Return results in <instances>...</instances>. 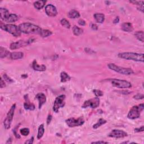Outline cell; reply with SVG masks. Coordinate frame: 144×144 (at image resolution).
<instances>
[{"instance_id": "obj_1", "label": "cell", "mask_w": 144, "mask_h": 144, "mask_svg": "<svg viewBox=\"0 0 144 144\" xmlns=\"http://www.w3.org/2000/svg\"><path fill=\"white\" fill-rule=\"evenodd\" d=\"M19 28L21 33L25 34H38L40 33L41 29L38 26L29 23H24L20 24Z\"/></svg>"}, {"instance_id": "obj_2", "label": "cell", "mask_w": 144, "mask_h": 144, "mask_svg": "<svg viewBox=\"0 0 144 144\" xmlns=\"http://www.w3.org/2000/svg\"><path fill=\"white\" fill-rule=\"evenodd\" d=\"M118 56L121 59L128 60H133L139 62H143V54H139L134 53H122L118 54Z\"/></svg>"}, {"instance_id": "obj_3", "label": "cell", "mask_w": 144, "mask_h": 144, "mask_svg": "<svg viewBox=\"0 0 144 144\" xmlns=\"http://www.w3.org/2000/svg\"><path fill=\"white\" fill-rule=\"evenodd\" d=\"M0 28L1 29L7 32L14 37H20L21 36V32L19 28V27L12 24H5L3 23L2 21L0 22Z\"/></svg>"}, {"instance_id": "obj_4", "label": "cell", "mask_w": 144, "mask_h": 144, "mask_svg": "<svg viewBox=\"0 0 144 144\" xmlns=\"http://www.w3.org/2000/svg\"><path fill=\"white\" fill-rule=\"evenodd\" d=\"M108 68L110 70L114 71L117 73H120L124 75H131L134 73L133 70L131 68H126L123 67H121L118 66L113 63H110L108 65Z\"/></svg>"}, {"instance_id": "obj_5", "label": "cell", "mask_w": 144, "mask_h": 144, "mask_svg": "<svg viewBox=\"0 0 144 144\" xmlns=\"http://www.w3.org/2000/svg\"><path fill=\"white\" fill-rule=\"evenodd\" d=\"M143 104H141L138 106H134L131 109L127 115L128 118L130 119H135L140 117L141 113L143 110Z\"/></svg>"}, {"instance_id": "obj_6", "label": "cell", "mask_w": 144, "mask_h": 144, "mask_svg": "<svg viewBox=\"0 0 144 144\" xmlns=\"http://www.w3.org/2000/svg\"><path fill=\"white\" fill-rule=\"evenodd\" d=\"M15 109H16V104H14V105H13V106H11L10 110L9 111L6 116V118L4 120V125L6 130L9 129L11 127V123L13 120Z\"/></svg>"}, {"instance_id": "obj_7", "label": "cell", "mask_w": 144, "mask_h": 144, "mask_svg": "<svg viewBox=\"0 0 144 144\" xmlns=\"http://www.w3.org/2000/svg\"><path fill=\"white\" fill-rule=\"evenodd\" d=\"M65 96L64 95L57 96L55 99L53 106V110L55 113H58L60 108H63L65 106Z\"/></svg>"}, {"instance_id": "obj_8", "label": "cell", "mask_w": 144, "mask_h": 144, "mask_svg": "<svg viewBox=\"0 0 144 144\" xmlns=\"http://www.w3.org/2000/svg\"><path fill=\"white\" fill-rule=\"evenodd\" d=\"M111 83L113 86L119 88H129L132 87L131 83L125 80L113 79L112 80Z\"/></svg>"}, {"instance_id": "obj_9", "label": "cell", "mask_w": 144, "mask_h": 144, "mask_svg": "<svg viewBox=\"0 0 144 144\" xmlns=\"http://www.w3.org/2000/svg\"><path fill=\"white\" fill-rule=\"evenodd\" d=\"M66 124L69 127H75L81 126L84 123V119L82 117H79L78 119H75L74 118H69L65 121Z\"/></svg>"}, {"instance_id": "obj_10", "label": "cell", "mask_w": 144, "mask_h": 144, "mask_svg": "<svg viewBox=\"0 0 144 144\" xmlns=\"http://www.w3.org/2000/svg\"><path fill=\"white\" fill-rule=\"evenodd\" d=\"M100 99L97 97H94L92 99H91L88 100L86 101L84 103L83 105H82V108H87L88 107H90V108L92 109L97 108L98 106L100 105Z\"/></svg>"}, {"instance_id": "obj_11", "label": "cell", "mask_w": 144, "mask_h": 144, "mask_svg": "<svg viewBox=\"0 0 144 144\" xmlns=\"http://www.w3.org/2000/svg\"><path fill=\"white\" fill-rule=\"evenodd\" d=\"M33 39H29L28 41H24V40H19L18 42H13L11 44L10 48L11 50H15V49L20 48L21 47H23L29 45L30 43L32 42Z\"/></svg>"}, {"instance_id": "obj_12", "label": "cell", "mask_w": 144, "mask_h": 144, "mask_svg": "<svg viewBox=\"0 0 144 144\" xmlns=\"http://www.w3.org/2000/svg\"><path fill=\"white\" fill-rule=\"evenodd\" d=\"M108 136L109 137L112 138H123L128 136V134L127 132L123 130H113L109 134Z\"/></svg>"}, {"instance_id": "obj_13", "label": "cell", "mask_w": 144, "mask_h": 144, "mask_svg": "<svg viewBox=\"0 0 144 144\" xmlns=\"http://www.w3.org/2000/svg\"><path fill=\"white\" fill-rule=\"evenodd\" d=\"M46 13L49 16L54 17L56 16L57 14V11L56 7L52 4L47 5L45 7Z\"/></svg>"}, {"instance_id": "obj_14", "label": "cell", "mask_w": 144, "mask_h": 144, "mask_svg": "<svg viewBox=\"0 0 144 144\" xmlns=\"http://www.w3.org/2000/svg\"><path fill=\"white\" fill-rule=\"evenodd\" d=\"M36 99L38 100V107L40 109L43 105L46 102V96L44 93H38L36 95Z\"/></svg>"}, {"instance_id": "obj_15", "label": "cell", "mask_w": 144, "mask_h": 144, "mask_svg": "<svg viewBox=\"0 0 144 144\" xmlns=\"http://www.w3.org/2000/svg\"><path fill=\"white\" fill-rule=\"evenodd\" d=\"M24 99L26 100V102L24 104V109L27 110H34L36 107L34 104L29 101L28 95H26L24 96Z\"/></svg>"}, {"instance_id": "obj_16", "label": "cell", "mask_w": 144, "mask_h": 144, "mask_svg": "<svg viewBox=\"0 0 144 144\" xmlns=\"http://www.w3.org/2000/svg\"><path fill=\"white\" fill-rule=\"evenodd\" d=\"M32 68L36 71L38 72H44L46 70V66L45 65H39L37 63L36 60H35L32 63Z\"/></svg>"}, {"instance_id": "obj_17", "label": "cell", "mask_w": 144, "mask_h": 144, "mask_svg": "<svg viewBox=\"0 0 144 144\" xmlns=\"http://www.w3.org/2000/svg\"><path fill=\"white\" fill-rule=\"evenodd\" d=\"M10 14L7 9L2 7L0 8V17L1 20L6 21L10 16Z\"/></svg>"}, {"instance_id": "obj_18", "label": "cell", "mask_w": 144, "mask_h": 144, "mask_svg": "<svg viewBox=\"0 0 144 144\" xmlns=\"http://www.w3.org/2000/svg\"><path fill=\"white\" fill-rule=\"evenodd\" d=\"M121 29L126 32H131L133 31V27L131 23H124L122 24Z\"/></svg>"}, {"instance_id": "obj_19", "label": "cell", "mask_w": 144, "mask_h": 144, "mask_svg": "<svg viewBox=\"0 0 144 144\" xmlns=\"http://www.w3.org/2000/svg\"><path fill=\"white\" fill-rule=\"evenodd\" d=\"M24 56V54L21 52H14L11 53L10 58L12 60H18L22 59Z\"/></svg>"}, {"instance_id": "obj_20", "label": "cell", "mask_w": 144, "mask_h": 144, "mask_svg": "<svg viewBox=\"0 0 144 144\" xmlns=\"http://www.w3.org/2000/svg\"><path fill=\"white\" fill-rule=\"evenodd\" d=\"M10 54L11 53H10V51H8L6 48L2 46L0 47V57H1V59L6 57L9 56L10 57Z\"/></svg>"}, {"instance_id": "obj_21", "label": "cell", "mask_w": 144, "mask_h": 144, "mask_svg": "<svg viewBox=\"0 0 144 144\" xmlns=\"http://www.w3.org/2000/svg\"><path fill=\"white\" fill-rule=\"evenodd\" d=\"M95 19L97 23H103L105 20V15L101 13H96L94 15Z\"/></svg>"}, {"instance_id": "obj_22", "label": "cell", "mask_w": 144, "mask_h": 144, "mask_svg": "<svg viewBox=\"0 0 144 144\" xmlns=\"http://www.w3.org/2000/svg\"><path fill=\"white\" fill-rule=\"evenodd\" d=\"M68 16L70 19H76L80 17V14L79 12L75 10H70L68 13Z\"/></svg>"}, {"instance_id": "obj_23", "label": "cell", "mask_w": 144, "mask_h": 144, "mask_svg": "<svg viewBox=\"0 0 144 144\" xmlns=\"http://www.w3.org/2000/svg\"><path fill=\"white\" fill-rule=\"evenodd\" d=\"M71 79V77L65 72H62L60 74V81L62 82H66L69 81Z\"/></svg>"}, {"instance_id": "obj_24", "label": "cell", "mask_w": 144, "mask_h": 144, "mask_svg": "<svg viewBox=\"0 0 144 144\" xmlns=\"http://www.w3.org/2000/svg\"><path fill=\"white\" fill-rule=\"evenodd\" d=\"M46 3V1H38L34 3L35 7L37 10H41L45 6V5Z\"/></svg>"}, {"instance_id": "obj_25", "label": "cell", "mask_w": 144, "mask_h": 144, "mask_svg": "<svg viewBox=\"0 0 144 144\" xmlns=\"http://www.w3.org/2000/svg\"><path fill=\"white\" fill-rule=\"evenodd\" d=\"M45 133V128H44V124H42L38 128V134H37V139H41V138L44 136Z\"/></svg>"}, {"instance_id": "obj_26", "label": "cell", "mask_w": 144, "mask_h": 144, "mask_svg": "<svg viewBox=\"0 0 144 144\" xmlns=\"http://www.w3.org/2000/svg\"><path fill=\"white\" fill-rule=\"evenodd\" d=\"M73 31L74 35L76 36H79L83 33V30L81 28H79L77 26H74L73 27Z\"/></svg>"}, {"instance_id": "obj_27", "label": "cell", "mask_w": 144, "mask_h": 144, "mask_svg": "<svg viewBox=\"0 0 144 144\" xmlns=\"http://www.w3.org/2000/svg\"><path fill=\"white\" fill-rule=\"evenodd\" d=\"M18 19H19V18H18V16L16 14H11L10 16L9 17L8 19L5 21H6L7 23H14L15 22V21H16L18 20Z\"/></svg>"}, {"instance_id": "obj_28", "label": "cell", "mask_w": 144, "mask_h": 144, "mask_svg": "<svg viewBox=\"0 0 144 144\" xmlns=\"http://www.w3.org/2000/svg\"><path fill=\"white\" fill-rule=\"evenodd\" d=\"M134 36L136 37V38L142 42H143L144 41V34L143 31H137L135 33H134Z\"/></svg>"}, {"instance_id": "obj_29", "label": "cell", "mask_w": 144, "mask_h": 144, "mask_svg": "<svg viewBox=\"0 0 144 144\" xmlns=\"http://www.w3.org/2000/svg\"><path fill=\"white\" fill-rule=\"evenodd\" d=\"M106 122H107L105 120V119H104L103 118H101V119H99V121H98V122H97L96 124H95L93 125V128H94V129H97V128L101 126L102 125L105 124L106 123Z\"/></svg>"}, {"instance_id": "obj_30", "label": "cell", "mask_w": 144, "mask_h": 144, "mask_svg": "<svg viewBox=\"0 0 144 144\" xmlns=\"http://www.w3.org/2000/svg\"><path fill=\"white\" fill-rule=\"evenodd\" d=\"M51 35H52V32L50 31V30H47V29H42L40 33H39V35H40L43 38L47 37L50 36Z\"/></svg>"}, {"instance_id": "obj_31", "label": "cell", "mask_w": 144, "mask_h": 144, "mask_svg": "<svg viewBox=\"0 0 144 144\" xmlns=\"http://www.w3.org/2000/svg\"><path fill=\"white\" fill-rule=\"evenodd\" d=\"M60 23L63 27L69 29L70 28V24L69 22V21L67 20L66 19H64V18L60 20Z\"/></svg>"}, {"instance_id": "obj_32", "label": "cell", "mask_w": 144, "mask_h": 144, "mask_svg": "<svg viewBox=\"0 0 144 144\" xmlns=\"http://www.w3.org/2000/svg\"><path fill=\"white\" fill-rule=\"evenodd\" d=\"M20 132L21 135H23L24 136H27L29 134L30 131H29V128H22V129H21L20 130Z\"/></svg>"}, {"instance_id": "obj_33", "label": "cell", "mask_w": 144, "mask_h": 144, "mask_svg": "<svg viewBox=\"0 0 144 144\" xmlns=\"http://www.w3.org/2000/svg\"><path fill=\"white\" fill-rule=\"evenodd\" d=\"M93 92L95 95V96L96 97L103 96V95H104L103 92L101 91V90H94Z\"/></svg>"}, {"instance_id": "obj_34", "label": "cell", "mask_w": 144, "mask_h": 144, "mask_svg": "<svg viewBox=\"0 0 144 144\" xmlns=\"http://www.w3.org/2000/svg\"><path fill=\"white\" fill-rule=\"evenodd\" d=\"M3 78H4V80L7 82V83H13L14 82V81L11 78L9 77L6 74H4V75H3Z\"/></svg>"}, {"instance_id": "obj_35", "label": "cell", "mask_w": 144, "mask_h": 144, "mask_svg": "<svg viewBox=\"0 0 144 144\" xmlns=\"http://www.w3.org/2000/svg\"><path fill=\"white\" fill-rule=\"evenodd\" d=\"M133 99L135 100H142L144 97V96L143 94H136V95H134L133 97Z\"/></svg>"}, {"instance_id": "obj_36", "label": "cell", "mask_w": 144, "mask_h": 144, "mask_svg": "<svg viewBox=\"0 0 144 144\" xmlns=\"http://www.w3.org/2000/svg\"><path fill=\"white\" fill-rule=\"evenodd\" d=\"M19 125H17V126L15 127L14 129L13 130V133H14V136H15V137L16 138V139H20V136L19 135V134L17 132V130H18V128H19Z\"/></svg>"}, {"instance_id": "obj_37", "label": "cell", "mask_w": 144, "mask_h": 144, "mask_svg": "<svg viewBox=\"0 0 144 144\" xmlns=\"http://www.w3.org/2000/svg\"><path fill=\"white\" fill-rule=\"evenodd\" d=\"M132 4H133L134 5H136L138 6H140L143 5L144 2L143 1H130Z\"/></svg>"}, {"instance_id": "obj_38", "label": "cell", "mask_w": 144, "mask_h": 144, "mask_svg": "<svg viewBox=\"0 0 144 144\" xmlns=\"http://www.w3.org/2000/svg\"><path fill=\"white\" fill-rule=\"evenodd\" d=\"M143 131H144V127L143 125L140 128H137L134 129V132H143Z\"/></svg>"}, {"instance_id": "obj_39", "label": "cell", "mask_w": 144, "mask_h": 144, "mask_svg": "<svg viewBox=\"0 0 144 144\" xmlns=\"http://www.w3.org/2000/svg\"><path fill=\"white\" fill-rule=\"evenodd\" d=\"M33 141H34V137H32L30 139L26 141L24 143H25V144H27H27H32V143H33Z\"/></svg>"}, {"instance_id": "obj_40", "label": "cell", "mask_w": 144, "mask_h": 144, "mask_svg": "<svg viewBox=\"0 0 144 144\" xmlns=\"http://www.w3.org/2000/svg\"><path fill=\"white\" fill-rule=\"evenodd\" d=\"M84 50H85V51L86 52V53H88V54H93V53H95V52L94 51L92 50H91V49L88 48H86L84 49Z\"/></svg>"}, {"instance_id": "obj_41", "label": "cell", "mask_w": 144, "mask_h": 144, "mask_svg": "<svg viewBox=\"0 0 144 144\" xmlns=\"http://www.w3.org/2000/svg\"><path fill=\"white\" fill-rule=\"evenodd\" d=\"M78 23L79 25H80L81 26H86V21L83 19L79 20Z\"/></svg>"}, {"instance_id": "obj_42", "label": "cell", "mask_w": 144, "mask_h": 144, "mask_svg": "<svg viewBox=\"0 0 144 144\" xmlns=\"http://www.w3.org/2000/svg\"><path fill=\"white\" fill-rule=\"evenodd\" d=\"M52 119H53V117H52L51 115H48V117L47 118V124L48 125L51 123V122L52 121Z\"/></svg>"}, {"instance_id": "obj_43", "label": "cell", "mask_w": 144, "mask_h": 144, "mask_svg": "<svg viewBox=\"0 0 144 144\" xmlns=\"http://www.w3.org/2000/svg\"><path fill=\"white\" fill-rule=\"evenodd\" d=\"M91 27L92 29L94 30H97L98 29V27L96 24H92Z\"/></svg>"}, {"instance_id": "obj_44", "label": "cell", "mask_w": 144, "mask_h": 144, "mask_svg": "<svg viewBox=\"0 0 144 144\" xmlns=\"http://www.w3.org/2000/svg\"><path fill=\"white\" fill-rule=\"evenodd\" d=\"M6 86V84L5 83V81L3 80V78H1V88H4Z\"/></svg>"}, {"instance_id": "obj_45", "label": "cell", "mask_w": 144, "mask_h": 144, "mask_svg": "<svg viewBox=\"0 0 144 144\" xmlns=\"http://www.w3.org/2000/svg\"><path fill=\"white\" fill-rule=\"evenodd\" d=\"M91 143H108V142L103 141H95V142H92Z\"/></svg>"}, {"instance_id": "obj_46", "label": "cell", "mask_w": 144, "mask_h": 144, "mask_svg": "<svg viewBox=\"0 0 144 144\" xmlns=\"http://www.w3.org/2000/svg\"><path fill=\"white\" fill-rule=\"evenodd\" d=\"M119 22V18L118 16L115 18V19L113 21L114 24H118Z\"/></svg>"}, {"instance_id": "obj_47", "label": "cell", "mask_w": 144, "mask_h": 144, "mask_svg": "<svg viewBox=\"0 0 144 144\" xmlns=\"http://www.w3.org/2000/svg\"><path fill=\"white\" fill-rule=\"evenodd\" d=\"M11 142H12V141H11V138H10V139H9V140H8V141H7L6 142V143H11Z\"/></svg>"}, {"instance_id": "obj_48", "label": "cell", "mask_w": 144, "mask_h": 144, "mask_svg": "<svg viewBox=\"0 0 144 144\" xmlns=\"http://www.w3.org/2000/svg\"><path fill=\"white\" fill-rule=\"evenodd\" d=\"M21 77H22V78H26L28 77V75H27V74H25V75L23 74V75H21Z\"/></svg>"}]
</instances>
